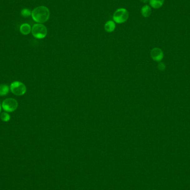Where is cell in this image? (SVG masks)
Listing matches in <instances>:
<instances>
[{
	"label": "cell",
	"instance_id": "obj_5",
	"mask_svg": "<svg viewBox=\"0 0 190 190\" xmlns=\"http://www.w3.org/2000/svg\"><path fill=\"white\" fill-rule=\"evenodd\" d=\"M2 107L5 111L12 112L17 109L18 102L15 99L8 98L3 101Z\"/></svg>",
	"mask_w": 190,
	"mask_h": 190
},
{
	"label": "cell",
	"instance_id": "obj_9",
	"mask_svg": "<svg viewBox=\"0 0 190 190\" xmlns=\"http://www.w3.org/2000/svg\"><path fill=\"white\" fill-rule=\"evenodd\" d=\"M164 1L165 0H150L149 3L151 7L158 9L162 7L164 3Z\"/></svg>",
	"mask_w": 190,
	"mask_h": 190
},
{
	"label": "cell",
	"instance_id": "obj_10",
	"mask_svg": "<svg viewBox=\"0 0 190 190\" xmlns=\"http://www.w3.org/2000/svg\"><path fill=\"white\" fill-rule=\"evenodd\" d=\"M20 32L24 35H27L30 33L32 28L31 27L30 25L28 23H23L21 26Z\"/></svg>",
	"mask_w": 190,
	"mask_h": 190
},
{
	"label": "cell",
	"instance_id": "obj_12",
	"mask_svg": "<svg viewBox=\"0 0 190 190\" xmlns=\"http://www.w3.org/2000/svg\"><path fill=\"white\" fill-rule=\"evenodd\" d=\"M0 118L3 122H8L11 119L10 115L7 112H2L0 115Z\"/></svg>",
	"mask_w": 190,
	"mask_h": 190
},
{
	"label": "cell",
	"instance_id": "obj_15",
	"mask_svg": "<svg viewBox=\"0 0 190 190\" xmlns=\"http://www.w3.org/2000/svg\"><path fill=\"white\" fill-rule=\"evenodd\" d=\"M149 1L150 0H140V1L144 3H147L149 2Z\"/></svg>",
	"mask_w": 190,
	"mask_h": 190
},
{
	"label": "cell",
	"instance_id": "obj_2",
	"mask_svg": "<svg viewBox=\"0 0 190 190\" xmlns=\"http://www.w3.org/2000/svg\"><path fill=\"white\" fill-rule=\"evenodd\" d=\"M129 17V13L126 9L121 8L117 9L113 15V20L116 23L121 24L124 23Z\"/></svg>",
	"mask_w": 190,
	"mask_h": 190
},
{
	"label": "cell",
	"instance_id": "obj_4",
	"mask_svg": "<svg viewBox=\"0 0 190 190\" xmlns=\"http://www.w3.org/2000/svg\"><path fill=\"white\" fill-rule=\"evenodd\" d=\"M10 90L16 96H22L26 92V87L20 81H14L11 84Z\"/></svg>",
	"mask_w": 190,
	"mask_h": 190
},
{
	"label": "cell",
	"instance_id": "obj_8",
	"mask_svg": "<svg viewBox=\"0 0 190 190\" xmlns=\"http://www.w3.org/2000/svg\"><path fill=\"white\" fill-rule=\"evenodd\" d=\"M141 13L142 14V16L145 18L150 17L152 13V10L150 6L145 5L142 7L141 10Z\"/></svg>",
	"mask_w": 190,
	"mask_h": 190
},
{
	"label": "cell",
	"instance_id": "obj_6",
	"mask_svg": "<svg viewBox=\"0 0 190 190\" xmlns=\"http://www.w3.org/2000/svg\"><path fill=\"white\" fill-rule=\"evenodd\" d=\"M151 56L154 61L160 62L163 58L164 55L161 48L155 47L151 51Z\"/></svg>",
	"mask_w": 190,
	"mask_h": 190
},
{
	"label": "cell",
	"instance_id": "obj_7",
	"mask_svg": "<svg viewBox=\"0 0 190 190\" xmlns=\"http://www.w3.org/2000/svg\"><path fill=\"white\" fill-rule=\"evenodd\" d=\"M116 28V25L114 21H108L105 25V30L107 32L111 33L114 31Z\"/></svg>",
	"mask_w": 190,
	"mask_h": 190
},
{
	"label": "cell",
	"instance_id": "obj_3",
	"mask_svg": "<svg viewBox=\"0 0 190 190\" xmlns=\"http://www.w3.org/2000/svg\"><path fill=\"white\" fill-rule=\"evenodd\" d=\"M31 32L32 35L35 38L38 39L45 38L47 34V30L46 26L42 23H36L33 25Z\"/></svg>",
	"mask_w": 190,
	"mask_h": 190
},
{
	"label": "cell",
	"instance_id": "obj_14",
	"mask_svg": "<svg viewBox=\"0 0 190 190\" xmlns=\"http://www.w3.org/2000/svg\"><path fill=\"white\" fill-rule=\"evenodd\" d=\"M158 68L161 71H163V70H165L166 66H165V65L164 63L160 62V63H158Z\"/></svg>",
	"mask_w": 190,
	"mask_h": 190
},
{
	"label": "cell",
	"instance_id": "obj_1",
	"mask_svg": "<svg viewBox=\"0 0 190 190\" xmlns=\"http://www.w3.org/2000/svg\"><path fill=\"white\" fill-rule=\"evenodd\" d=\"M31 16L33 20L36 22L39 23H45L49 19L50 12L48 8L43 6H41L35 8L32 11Z\"/></svg>",
	"mask_w": 190,
	"mask_h": 190
},
{
	"label": "cell",
	"instance_id": "obj_11",
	"mask_svg": "<svg viewBox=\"0 0 190 190\" xmlns=\"http://www.w3.org/2000/svg\"><path fill=\"white\" fill-rule=\"evenodd\" d=\"M9 90L10 89L7 85L4 84L0 85V96H3L7 95L9 92Z\"/></svg>",
	"mask_w": 190,
	"mask_h": 190
},
{
	"label": "cell",
	"instance_id": "obj_13",
	"mask_svg": "<svg viewBox=\"0 0 190 190\" xmlns=\"http://www.w3.org/2000/svg\"><path fill=\"white\" fill-rule=\"evenodd\" d=\"M31 13H32V12H31V11L27 8H24L21 11V15L25 17L30 16L31 15Z\"/></svg>",
	"mask_w": 190,
	"mask_h": 190
},
{
	"label": "cell",
	"instance_id": "obj_16",
	"mask_svg": "<svg viewBox=\"0 0 190 190\" xmlns=\"http://www.w3.org/2000/svg\"><path fill=\"white\" fill-rule=\"evenodd\" d=\"M1 111V105H0V112Z\"/></svg>",
	"mask_w": 190,
	"mask_h": 190
}]
</instances>
